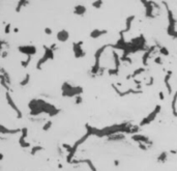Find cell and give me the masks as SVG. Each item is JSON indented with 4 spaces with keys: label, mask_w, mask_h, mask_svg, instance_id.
Returning <instances> with one entry per match:
<instances>
[{
    "label": "cell",
    "mask_w": 177,
    "mask_h": 171,
    "mask_svg": "<svg viewBox=\"0 0 177 171\" xmlns=\"http://www.w3.org/2000/svg\"><path fill=\"white\" fill-rule=\"evenodd\" d=\"M56 38L60 43H65L69 38V32L67 30H65V29H61V30H59L57 32Z\"/></svg>",
    "instance_id": "cell-4"
},
{
    "label": "cell",
    "mask_w": 177,
    "mask_h": 171,
    "mask_svg": "<svg viewBox=\"0 0 177 171\" xmlns=\"http://www.w3.org/2000/svg\"><path fill=\"white\" fill-rule=\"evenodd\" d=\"M74 13L78 16H83L86 13V7L84 5H77L74 10Z\"/></svg>",
    "instance_id": "cell-7"
},
{
    "label": "cell",
    "mask_w": 177,
    "mask_h": 171,
    "mask_svg": "<svg viewBox=\"0 0 177 171\" xmlns=\"http://www.w3.org/2000/svg\"><path fill=\"white\" fill-rule=\"evenodd\" d=\"M107 140L111 141V142H118V141H123V140H125V134H123V133L112 134V135L108 136Z\"/></svg>",
    "instance_id": "cell-5"
},
{
    "label": "cell",
    "mask_w": 177,
    "mask_h": 171,
    "mask_svg": "<svg viewBox=\"0 0 177 171\" xmlns=\"http://www.w3.org/2000/svg\"><path fill=\"white\" fill-rule=\"evenodd\" d=\"M161 111V107L160 106H156L155 109L153 110V112H151L150 114H149L148 116L145 117L143 120L140 122V127H143V126H146V124H149L151 122V121H153L154 119H155L156 115L158 114V112Z\"/></svg>",
    "instance_id": "cell-1"
},
{
    "label": "cell",
    "mask_w": 177,
    "mask_h": 171,
    "mask_svg": "<svg viewBox=\"0 0 177 171\" xmlns=\"http://www.w3.org/2000/svg\"><path fill=\"white\" fill-rule=\"evenodd\" d=\"M168 158H169V152H163L162 154H158V163H162V164H164V163H166V162H167Z\"/></svg>",
    "instance_id": "cell-6"
},
{
    "label": "cell",
    "mask_w": 177,
    "mask_h": 171,
    "mask_svg": "<svg viewBox=\"0 0 177 171\" xmlns=\"http://www.w3.org/2000/svg\"><path fill=\"white\" fill-rule=\"evenodd\" d=\"M19 51L21 53H23L24 55H34L36 54V48L34 46H22V47H19Z\"/></svg>",
    "instance_id": "cell-3"
},
{
    "label": "cell",
    "mask_w": 177,
    "mask_h": 171,
    "mask_svg": "<svg viewBox=\"0 0 177 171\" xmlns=\"http://www.w3.org/2000/svg\"><path fill=\"white\" fill-rule=\"evenodd\" d=\"M46 34H49V35H50V34H52V30H51V29H46Z\"/></svg>",
    "instance_id": "cell-9"
},
{
    "label": "cell",
    "mask_w": 177,
    "mask_h": 171,
    "mask_svg": "<svg viewBox=\"0 0 177 171\" xmlns=\"http://www.w3.org/2000/svg\"><path fill=\"white\" fill-rule=\"evenodd\" d=\"M169 154H177V150H170Z\"/></svg>",
    "instance_id": "cell-12"
},
{
    "label": "cell",
    "mask_w": 177,
    "mask_h": 171,
    "mask_svg": "<svg viewBox=\"0 0 177 171\" xmlns=\"http://www.w3.org/2000/svg\"><path fill=\"white\" fill-rule=\"evenodd\" d=\"M132 140L133 141H136V142L140 143H145V144H147L150 147L151 145L153 144V142L149 139L147 136H144V135H140V134H134V135H132Z\"/></svg>",
    "instance_id": "cell-2"
},
{
    "label": "cell",
    "mask_w": 177,
    "mask_h": 171,
    "mask_svg": "<svg viewBox=\"0 0 177 171\" xmlns=\"http://www.w3.org/2000/svg\"><path fill=\"white\" fill-rule=\"evenodd\" d=\"M114 165H115L116 167L119 166V161H118V160H115V161H114Z\"/></svg>",
    "instance_id": "cell-10"
},
{
    "label": "cell",
    "mask_w": 177,
    "mask_h": 171,
    "mask_svg": "<svg viewBox=\"0 0 177 171\" xmlns=\"http://www.w3.org/2000/svg\"><path fill=\"white\" fill-rule=\"evenodd\" d=\"M139 144V148L140 149H142V150H147L149 148V146L147 144H145V143H142V142H140V143H138Z\"/></svg>",
    "instance_id": "cell-8"
},
{
    "label": "cell",
    "mask_w": 177,
    "mask_h": 171,
    "mask_svg": "<svg viewBox=\"0 0 177 171\" xmlns=\"http://www.w3.org/2000/svg\"><path fill=\"white\" fill-rule=\"evenodd\" d=\"M164 93L163 92H160V99H161V100H164Z\"/></svg>",
    "instance_id": "cell-11"
}]
</instances>
